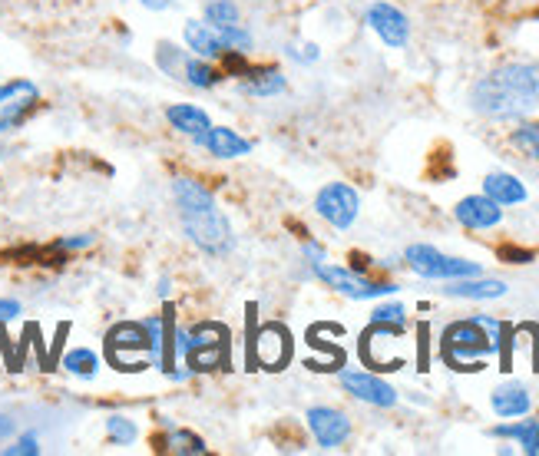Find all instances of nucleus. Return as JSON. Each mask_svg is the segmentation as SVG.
<instances>
[{
  "label": "nucleus",
  "instance_id": "1",
  "mask_svg": "<svg viewBox=\"0 0 539 456\" xmlns=\"http://www.w3.org/2000/svg\"><path fill=\"white\" fill-rule=\"evenodd\" d=\"M473 110L497 123H523L539 110V63L510 60L470 90Z\"/></svg>",
  "mask_w": 539,
  "mask_h": 456
},
{
  "label": "nucleus",
  "instance_id": "2",
  "mask_svg": "<svg viewBox=\"0 0 539 456\" xmlns=\"http://www.w3.org/2000/svg\"><path fill=\"white\" fill-rule=\"evenodd\" d=\"M172 199H176L182 232L189 235V242L202 248L206 255H229L235 238L229 215L219 209L215 195L202 186L199 179L176 176L172 179Z\"/></svg>",
  "mask_w": 539,
  "mask_h": 456
},
{
  "label": "nucleus",
  "instance_id": "3",
  "mask_svg": "<svg viewBox=\"0 0 539 456\" xmlns=\"http://www.w3.org/2000/svg\"><path fill=\"white\" fill-rule=\"evenodd\" d=\"M493 351H497V341L477 318L447 324L444 338H440V354L457 371H480L483 357H490Z\"/></svg>",
  "mask_w": 539,
  "mask_h": 456
},
{
  "label": "nucleus",
  "instance_id": "4",
  "mask_svg": "<svg viewBox=\"0 0 539 456\" xmlns=\"http://www.w3.org/2000/svg\"><path fill=\"white\" fill-rule=\"evenodd\" d=\"M106 361L116 371H143V367H156V347L149 338L146 321H123L106 334Z\"/></svg>",
  "mask_w": 539,
  "mask_h": 456
},
{
  "label": "nucleus",
  "instance_id": "5",
  "mask_svg": "<svg viewBox=\"0 0 539 456\" xmlns=\"http://www.w3.org/2000/svg\"><path fill=\"white\" fill-rule=\"evenodd\" d=\"M182 37H186L189 50L202 60H219V57H229V53H245L252 47V34L242 24L212 27V24H202V20H189Z\"/></svg>",
  "mask_w": 539,
  "mask_h": 456
},
{
  "label": "nucleus",
  "instance_id": "6",
  "mask_svg": "<svg viewBox=\"0 0 539 456\" xmlns=\"http://www.w3.org/2000/svg\"><path fill=\"white\" fill-rule=\"evenodd\" d=\"M404 262H407V268L414 271V275L430 278V281H454V278H473V275H480V265H477V262L444 255V252H440V248H434V245H411V248L404 252Z\"/></svg>",
  "mask_w": 539,
  "mask_h": 456
},
{
  "label": "nucleus",
  "instance_id": "7",
  "mask_svg": "<svg viewBox=\"0 0 539 456\" xmlns=\"http://www.w3.org/2000/svg\"><path fill=\"white\" fill-rule=\"evenodd\" d=\"M229 357V331L222 324H196L186 331V367L189 371H219Z\"/></svg>",
  "mask_w": 539,
  "mask_h": 456
},
{
  "label": "nucleus",
  "instance_id": "8",
  "mask_svg": "<svg viewBox=\"0 0 539 456\" xmlns=\"http://www.w3.org/2000/svg\"><path fill=\"white\" fill-rule=\"evenodd\" d=\"M311 268H315V275L325 281L328 288H334L338 295L351 298V301H371V298H384V295H394L397 291L394 281H374L354 268H341V265H328V262H318Z\"/></svg>",
  "mask_w": 539,
  "mask_h": 456
},
{
  "label": "nucleus",
  "instance_id": "9",
  "mask_svg": "<svg viewBox=\"0 0 539 456\" xmlns=\"http://www.w3.org/2000/svg\"><path fill=\"white\" fill-rule=\"evenodd\" d=\"M315 212L331 228H338V232H348V228L358 222L361 195L354 192L348 182H328V186L315 195Z\"/></svg>",
  "mask_w": 539,
  "mask_h": 456
},
{
  "label": "nucleus",
  "instance_id": "10",
  "mask_svg": "<svg viewBox=\"0 0 539 456\" xmlns=\"http://www.w3.org/2000/svg\"><path fill=\"white\" fill-rule=\"evenodd\" d=\"M40 90L30 80H7L0 83V136L14 133L17 126L27 123V116L37 110Z\"/></svg>",
  "mask_w": 539,
  "mask_h": 456
},
{
  "label": "nucleus",
  "instance_id": "11",
  "mask_svg": "<svg viewBox=\"0 0 539 456\" xmlns=\"http://www.w3.org/2000/svg\"><path fill=\"white\" fill-rule=\"evenodd\" d=\"M364 24H368L374 34L381 37L384 47L391 50H404L407 40H411V20H407V14L397 10L394 4H384V0H377V4L368 7Z\"/></svg>",
  "mask_w": 539,
  "mask_h": 456
},
{
  "label": "nucleus",
  "instance_id": "12",
  "mask_svg": "<svg viewBox=\"0 0 539 456\" xmlns=\"http://www.w3.org/2000/svg\"><path fill=\"white\" fill-rule=\"evenodd\" d=\"M308 430H311V437L318 440V447L321 450H338L348 443L351 437V420L344 410H334V407H311L308 414Z\"/></svg>",
  "mask_w": 539,
  "mask_h": 456
},
{
  "label": "nucleus",
  "instance_id": "13",
  "mask_svg": "<svg viewBox=\"0 0 539 456\" xmlns=\"http://www.w3.org/2000/svg\"><path fill=\"white\" fill-rule=\"evenodd\" d=\"M341 387H344V394H351L354 400H361V404H371V407H394L397 404V390L371 371H344Z\"/></svg>",
  "mask_w": 539,
  "mask_h": 456
},
{
  "label": "nucleus",
  "instance_id": "14",
  "mask_svg": "<svg viewBox=\"0 0 539 456\" xmlns=\"http://www.w3.org/2000/svg\"><path fill=\"white\" fill-rule=\"evenodd\" d=\"M457 222L470 232H487V228H497L503 222V205H497L490 195H467V199L457 202Z\"/></svg>",
  "mask_w": 539,
  "mask_h": 456
},
{
  "label": "nucleus",
  "instance_id": "15",
  "mask_svg": "<svg viewBox=\"0 0 539 456\" xmlns=\"http://www.w3.org/2000/svg\"><path fill=\"white\" fill-rule=\"evenodd\" d=\"M192 143L202 146L209 152V156L215 159H242V156H249L252 152V143L245 136H239L235 129L229 126H209L206 133H199V136H192Z\"/></svg>",
  "mask_w": 539,
  "mask_h": 456
},
{
  "label": "nucleus",
  "instance_id": "16",
  "mask_svg": "<svg viewBox=\"0 0 539 456\" xmlns=\"http://www.w3.org/2000/svg\"><path fill=\"white\" fill-rule=\"evenodd\" d=\"M490 407H493V414L503 417V420H516V417H526L530 414V407H533V397H530V390H526L523 384H503L497 387L490 394Z\"/></svg>",
  "mask_w": 539,
  "mask_h": 456
},
{
  "label": "nucleus",
  "instance_id": "17",
  "mask_svg": "<svg viewBox=\"0 0 539 456\" xmlns=\"http://www.w3.org/2000/svg\"><path fill=\"white\" fill-rule=\"evenodd\" d=\"M447 295L450 298H467V301H493V298H503L506 295V285L497 278H454L447 281Z\"/></svg>",
  "mask_w": 539,
  "mask_h": 456
},
{
  "label": "nucleus",
  "instance_id": "18",
  "mask_svg": "<svg viewBox=\"0 0 539 456\" xmlns=\"http://www.w3.org/2000/svg\"><path fill=\"white\" fill-rule=\"evenodd\" d=\"M483 195H490L497 205H520L526 202V186L516 176H510V172H490L487 179H483Z\"/></svg>",
  "mask_w": 539,
  "mask_h": 456
},
{
  "label": "nucleus",
  "instance_id": "19",
  "mask_svg": "<svg viewBox=\"0 0 539 456\" xmlns=\"http://www.w3.org/2000/svg\"><path fill=\"white\" fill-rule=\"evenodd\" d=\"M166 119H169V126L176 129V133H182V136H199V133H206V129L212 126L209 123V113L199 110V106H192V103L169 106Z\"/></svg>",
  "mask_w": 539,
  "mask_h": 456
},
{
  "label": "nucleus",
  "instance_id": "20",
  "mask_svg": "<svg viewBox=\"0 0 539 456\" xmlns=\"http://www.w3.org/2000/svg\"><path fill=\"white\" fill-rule=\"evenodd\" d=\"M288 80L282 76V70L275 67H262V70H245L242 76V93L249 96H278L285 93Z\"/></svg>",
  "mask_w": 539,
  "mask_h": 456
},
{
  "label": "nucleus",
  "instance_id": "21",
  "mask_svg": "<svg viewBox=\"0 0 539 456\" xmlns=\"http://www.w3.org/2000/svg\"><path fill=\"white\" fill-rule=\"evenodd\" d=\"M493 437H503V440H516L523 447V453L539 456V420H516V423H500L493 427Z\"/></svg>",
  "mask_w": 539,
  "mask_h": 456
},
{
  "label": "nucleus",
  "instance_id": "22",
  "mask_svg": "<svg viewBox=\"0 0 539 456\" xmlns=\"http://www.w3.org/2000/svg\"><path fill=\"white\" fill-rule=\"evenodd\" d=\"M182 76H186V83L196 86V90H212V86L222 83V73L212 67V60H202V57H182Z\"/></svg>",
  "mask_w": 539,
  "mask_h": 456
},
{
  "label": "nucleus",
  "instance_id": "23",
  "mask_svg": "<svg viewBox=\"0 0 539 456\" xmlns=\"http://www.w3.org/2000/svg\"><path fill=\"white\" fill-rule=\"evenodd\" d=\"M63 367H67L70 374L90 380L100 371V357H96V351H90V347H73V351L63 354Z\"/></svg>",
  "mask_w": 539,
  "mask_h": 456
},
{
  "label": "nucleus",
  "instance_id": "24",
  "mask_svg": "<svg viewBox=\"0 0 539 456\" xmlns=\"http://www.w3.org/2000/svg\"><path fill=\"white\" fill-rule=\"evenodd\" d=\"M159 450L166 453H206V440L196 437L189 430H169L166 437H159Z\"/></svg>",
  "mask_w": 539,
  "mask_h": 456
},
{
  "label": "nucleus",
  "instance_id": "25",
  "mask_svg": "<svg viewBox=\"0 0 539 456\" xmlns=\"http://www.w3.org/2000/svg\"><path fill=\"white\" fill-rule=\"evenodd\" d=\"M202 17H206V24L212 27H229V24H239V7H235V0H206Z\"/></svg>",
  "mask_w": 539,
  "mask_h": 456
},
{
  "label": "nucleus",
  "instance_id": "26",
  "mask_svg": "<svg viewBox=\"0 0 539 456\" xmlns=\"http://www.w3.org/2000/svg\"><path fill=\"white\" fill-rule=\"evenodd\" d=\"M106 437H110L116 447H129V443H136L139 437V427L129 417H120L113 414L110 420H106Z\"/></svg>",
  "mask_w": 539,
  "mask_h": 456
},
{
  "label": "nucleus",
  "instance_id": "27",
  "mask_svg": "<svg viewBox=\"0 0 539 456\" xmlns=\"http://www.w3.org/2000/svg\"><path fill=\"white\" fill-rule=\"evenodd\" d=\"M513 146L523 152V156H530L539 162V123H520V129H513Z\"/></svg>",
  "mask_w": 539,
  "mask_h": 456
},
{
  "label": "nucleus",
  "instance_id": "28",
  "mask_svg": "<svg viewBox=\"0 0 539 456\" xmlns=\"http://www.w3.org/2000/svg\"><path fill=\"white\" fill-rule=\"evenodd\" d=\"M371 321L374 324H387V328H397V331H404V324H407L401 304H381V308H374Z\"/></svg>",
  "mask_w": 539,
  "mask_h": 456
},
{
  "label": "nucleus",
  "instance_id": "29",
  "mask_svg": "<svg viewBox=\"0 0 539 456\" xmlns=\"http://www.w3.org/2000/svg\"><path fill=\"white\" fill-rule=\"evenodd\" d=\"M40 447H37V437H20L14 447H7V456H37Z\"/></svg>",
  "mask_w": 539,
  "mask_h": 456
},
{
  "label": "nucleus",
  "instance_id": "30",
  "mask_svg": "<svg viewBox=\"0 0 539 456\" xmlns=\"http://www.w3.org/2000/svg\"><path fill=\"white\" fill-rule=\"evenodd\" d=\"M288 57L298 63H315L318 60V47L315 43H301V47H288Z\"/></svg>",
  "mask_w": 539,
  "mask_h": 456
},
{
  "label": "nucleus",
  "instance_id": "31",
  "mask_svg": "<svg viewBox=\"0 0 539 456\" xmlns=\"http://www.w3.org/2000/svg\"><path fill=\"white\" fill-rule=\"evenodd\" d=\"M20 318V301H10V298H0V324Z\"/></svg>",
  "mask_w": 539,
  "mask_h": 456
},
{
  "label": "nucleus",
  "instance_id": "32",
  "mask_svg": "<svg viewBox=\"0 0 539 456\" xmlns=\"http://www.w3.org/2000/svg\"><path fill=\"white\" fill-rule=\"evenodd\" d=\"M139 4L149 10H166V7H172V0H139Z\"/></svg>",
  "mask_w": 539,
  "mask_h": 456
},
{
  "label": "nucleus",
  "instance_id": "33",
  "mask_svg": "<svg viewBox=\"0 0 539 456\" xmlns=\"http://www.w3.org/2000/svg\"><path fill=\"white\" fill-rule=\"evenodd\" d=\"M10 433H14V423H10L7 417H0V440L10 437Z\"/></svg>",
  "mask_w": 539,
  "mask_h": 456
}]
</instances>
